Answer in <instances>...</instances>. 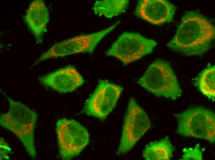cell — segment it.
<instances>
[{"instance_id":"1","label":"cell","mask_w":215,"mask_h":160,"mask_svg":"<svg viewBox=\"0 0 215 160\" xmlns=\"http://www.w3.org/2000/svg\"><path fill=\"white\" fill-rule=\"evenodd\" d=\"M215 30L203 15L197 11H188L183 16L175 34L167 46L184 56H201L210 48Z\"/></svg>"},{"instance_id":"2","label":"cell","mask_w":215,"mask_h":160,"mask_svg":"<svg viewBox=\"0 0 215 160\" xmlns=\"http://www.w3.org/2000/svg\"><path fill=\"white\" fill-rule=\"evenodd\" d=\"M9 103V109L0 117V125L13 133L19 140L26 151L32 158L36 152L34 132L37 115L27 106L5 96Z\"/></svg>"},{"instance_id":"3","label":"cell","mask_w":215,"mask_h":160,"mask_svg":"<svg viewBox=\"0 0 215 160\" xmlns=\"http://www.w3.org/2000/svg\"><path fill=\"white\" fill-rule=\"evenodd\" d=\"M138 83L158 97L175 100L182 95L175 74L170 64L164 60H158L152 63Z\"/></svg>"},{"instance_id":"4","label":"cell","mask_w":215,"mask_h":160,"mask_svg":"<svg viewBox=\"0 0 215 160\" xmlns=\"http://www.w3.org/2000/svg\"><path fill=\"white\" fill-rule=\"evenodd\" d=\"M175 116L177 119L178 134L214 143L215 114L213 111L197 107L175 114Z\"/></svg>"},{"instance_id":"5","label":"cell","mask_w":215,"mask_h":160,"mask_svg":"<svg viewBox=\"0 0 215 160\" xmlns=\"http://www.w3.org/2000/svg\"><path fill=\"white\" fill-rule=\"evenodd\" d=\"M120 22L118 21L100 31L76 36L55 44L40 55L33 66L50 58L81 53H92L101 41L113 30Z\"/></svg>"},{"instance_id":"6","label":"cell","mask_w":215,"mask_h":160,"mask_svg":"<svg viewBox=\"0 0 215 160\" xmlns=\"http://www.w3.org/2000/svg\"><path fill=\"white\" fill-rule=\"evenodd\" d=\"M59 154L64 160L78 156L89 143V133L86 128L73 119H59L56 125Z\"/></svg>"},{"instance_id":"7","label":"cell","mask_w":215,"mask_h":160,"mask_svg":"<svg viewBox=\"0 0 215 160\" xmlns=\"http://www.w3.org/2000/svg\"><path fill=\"white\" fill-rule=\"evenodd\" d=\"M150 121L146 113L133 98L129 100L116 154L127 153L149 129Z\"/></svg>"},{"instance_id":"8","label":"cell","mask_w":215,"mask_h":160,"mask_svg":"<svg viewBox=\"0 0 215 160\" xmlns=\"http://www.w3.org/2000/svg\"><path fill=\"white\" fill-rule=\"evenodd\" d=\"M157 45L155 40L139 34L125 32L113 43L105 54L116 58L124 65H127L152 53Z\"/></svg>"},{"instance_id":"9","label":"cell","mask_w":215,"mask_h":160,"mask_svg":"<svg viewBox=\"0 0 215 160\" xmlns=\"http://www.w3.org/2000/svg\"><path fill=\"white\" fill-rule=\"evenodd\" d=\"M123 90L120 86L106 80H100L85 102L84 112L88 116L105 119L115 106Z\"/></svg>"},{"instance_id":"10","label":"cell","mask_w":215,"mask_h":160,"mask_svg":"<svg viewBox=\"0 0 215 160\" xmlns=\"http://www.w3.org/2000/svg\"><path fill=\"white\" fill-rule=\"evenodd\" d=\"M175 6L165 0H141L138 1L134 12L136 16L151 24L160 25L173 19Z\"/></svg>"},{"instance_id":"11","label":"cell","mask_w":215,"mask_h":160,"mask_svg":"<svg viewBox=\"0 0 215 160\" xmlns=\"http://www.w3.org/2000/svg\"><path fill=\"white\" fill-rule=\"evenodd\" d=\"M38 79L42 84L62 93L72 92L84 82L83 77L71 66L40 76Z\"/></svg>"},{"instance_id":"12","label":"cell","mask_w":215,"mask_h":160,"mask_svg":"<svg viewBox=\"0 0 215 160\" xmlns=\"http://www.w3.org/2000/svg\"><path fill=\"white\" fill-rule=\"evenodd\" d=\"M25 22L38 42L42 40L49 21V12L44 2L35 0L30 4L24 16Z\"/></svg>"},{"instance_id":"13","label":"cell","mask_w":215,"mask_h":160,"mask_svg":"<svg viewBox=\"0 0 215 160\" xmlns=\"http://www.w3.org/2000/svg\"><path fill=\"white\" fill-rule=\"evenodd\" d=\"M174 147L168 137L150 143L144 150L142 156L147 160H169L173 156Z\"/></svg>"},{"instance_id":"14","label":"cell","mask_w":215,"mask_h":160,"mask_svg":"<svg viewBox=\"0 0 215 160\" xmlns=\"http://www.w3.org/2000/svg\"><path fill=\"white\" fill-rule=\"evenodd\" d=\"M129 2L127 0L96 1L92 9L99 16L111 18L125 12Z\"/></svg>"},{"instance_id":"15","label":"cell","mask_w":215,"mask_h":160,"mask_svg":"<svg viewBox=\"0 0 215 160\" xmlns=\"http://www.w3.org/2000/svg\"><path fill=\"white\" fill-rule=\"evenodd\" d=\"M215 68L209 66L203 70L196 78V84L200 92L210 99L215 97Z\"/></svg>"},{"instance_id":"16","label":"cell","mask_w":215,"mask_h":160,"mask_svg":"<svg viewBox=\"0 0 215 160\" xmlns=\"http://www.w3.org/2000/svg\"><path fill=\"white\" fill-rule=\"evenodd\" d=\"M183 154L182 156V160L203 159L202 153L200 150L199 144H196L193 148H184L183 149Z\"/></svg>"},{"instance_id":"17","label":"cell","mask_w":215,"mask_h":160,"mask_svg":"<svg viewBox=\"0 0 215 160\" xmlns=\"http://www.w3.org/2000/svg\"><path fill=\"white\" fill-rule=\"evenodd\" d=\"M11 148L8 144L2 137L0 139V160L9 159V154L11 152Z\"/></svg>"}]
</instances>
